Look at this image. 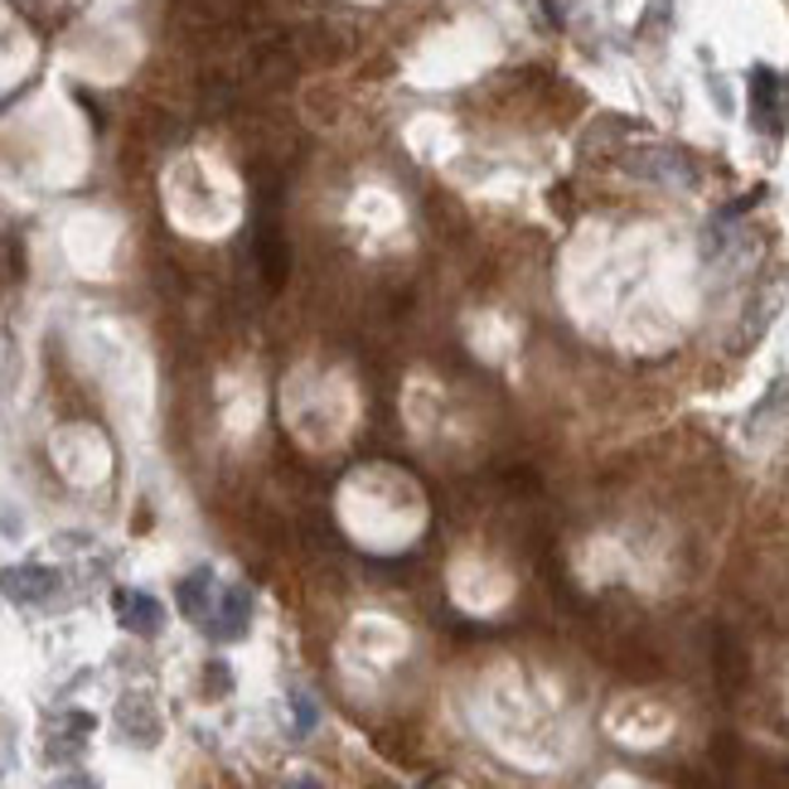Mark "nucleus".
<instances>
[{"label":"nucleus","mask_w":789,"mask_h":789,"mask_svg":"<svg viewBox=\"0 0 789 789\" xmlns=\"http://www.w3.org/2000/svg\"><path fill=\"white\" fill-rule=\"evenodd\" d=\"M629 169H635L639 179H649V185H664V189H688L698 179L693 161H688L683 151H673V145H645V151L629 155Z\"/></svg>","instance_id":"obj_1"},{"label":"nucleus","mask_w":789,"mask_h":789,"mask_svg":"<svg viewBox=\"0 0 789 789\" xmlns=\"http://www.w3.org/2000/svg\"><path fill=\"white\" fill-rule=\"evenodd\" d=\"M0 591L15 605H44L58 591V572L54 567H40V562L6 567V572H0Z\"/></svg>","instance_id":"obj_2"},{"label":"nucleus","mask_w":789,"mask_h":789,"mask_svg":"<svg viewBox=\"0 0 789 789\" xmlns=\"http://www.w3.org/2000/svg\"><path fill=\"white\" fill-rule=\"evenodd\" d=\"M248 625H252V591L248 587H228L223 601H218V611H213V621H204L209 639H218V645L242 639L248 635Z\"/></svg>","instance_id":"obj_3"},{"label":"nucleus","mask_w":789,"mask_h":789,"mask_svg":"<svg viewBox=\"0 0 789 789\" xmlns=\"http://www.w3.org/2000/svg\"><path fill=\"white\" fill-rule=\"evenodd\" d=\"M117 621L141 639H155L165 629V605L151 596V591H117Z\"/></svg>","instance_id":"obj_4"},{"label":"nucleus","mask_w":789,"mask_h":789,"mask_svg":"<svg viewBox=\"0 0 789 789\" xmlns=\"http://www.w3.org/2000/svg\"><path fill=\"white\" fill-rule=\"evenodd\" d=\"M209 596H213V572H209V567H194L189 577H179V587H175L179 615H189V621H204V611H209Z\"/></svg>","instance_id":"obj_5"},{"label":"nucleus","mask_w":789,"mask_h":789,"mask_svg":"<svg viewBox=\"0 0 789 789\" xmlns=\"http://www.w3.org/2000/svg\"><path fill=\"white\" fill-rule=\"evenodd\" d=\"M750 102H756V127H770V102H775V73L770 68L750 73Z\"/></svg>","instance_id":"obj_6"},{"label":"nucleus","mask_w":789,"mask_h":789,"mask_svg":"<svg viewBox=\"0 0 789 789\" xmlns=\"http://www.w3.org/2000/svg\"><path fill=\"white\" fill-rule=\"evenodd\" d=\"M291 717H296V736H310L315 722H320V712H315L310 693H291Z\"/></svg>","instance_id":"obj_7"},{"label":"nucleus","mask_w":789,"mask_h":789,"mask_svg":"<svg viewBox=\"0 0 789 789\" xmlns=\"http://www.w3.org/2000/svg\"><path fill=\"white\" fill-rule=\"evenodd\" d=\"M213 683V693H228L233 688V673H228V664H209V673H204Z\"/></svg>","instance_id":"obj_8"},{"label":"nucleus","mask_w":789,"mask_h":789,"mask_svg":"<svg viewBox=\"0 0 789 789\" xmlns=\"http://www.w3.org/2000/svg\"><path fill=\"white\" fill-rule=\"evenodd\" d=\"M54 789H97V780H88V775H68V780H58Z\"/></svg>","instance_id":"obj_9"},{"label":"nucleus","mask_w":789,"mask_h":789,"mask_svg":"<svg viewBox=\"0 0 789 789\" xmlns=\"http://www.w3.org/2000/svg\"><path fill=\"white\" fill-rule=\"evenodd\" d=\"M286 789H320V780H315V775H296Z\"/></svg>","instance_id":"obj_10"}]
</instances>
